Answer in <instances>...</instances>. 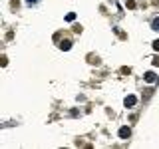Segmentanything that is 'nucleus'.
I'll return each mask as SVG.
<instances>
[{"label":"nucleus","mask_w":159,"mask_h":149,"mask_svg":"<svg viewBox=\"0 0 159 149\" xmlns=\"http://www.w3.org/2000/svg\"><path fill=\"white\" fill-rule=\"evenodd\" d=\"M123 103H125V107H133V105L137 103V97H135V95H127Z\"/></svg>","instance_id":"1"},{"label":"nucleus","mask_w":159,"mask_h":149,"mask_svg":"<svg viewBox=\"0 0 159 149\" xmlns=\"http://www.w3.org/2000/svg\"><path fill=\"white\" fill-rule=\"evenodd\" d=\"M143 80L147 81V84H155V81H157V76H155L153 72H147V74L143 76Z\"/></svg>","instance_id":"2"},{"label":"nucleus","mask_w":159,"mask_h":149,"mask_svg":"<svg viewBox=\"0 0 159 149\" xmlns=\"http://www.w3.org/2000/svg\"><path fill=\"white\" fill-rule=\"evenodd\" d=\"M129 135H131V129L129 127H121L119 129V137L121 139H129Z\"/></svg>","instance_id":"3"},{"label":"nucleus","mask_w":159,"mask_h":149,"mask_svg":"<svg viewBox=\"0 0 159 149\" xmlns=\"http://www.w3.org/2000/svg\"><path fill=\"white\" fill-rule=\"evenodd\" d=\"M60 48H62V50H70V48H72V42H70V40H62V42H60Z\"/></svg>","instance_id":"4"},{"label":"nucleus","mask_w":159,"mask_h":149,"mask_svg":"<svg viewBox=\"0 0 159 149\" xmlns=\"http://www.w3.org/2000/svg\"><path fill=\"white\" fill-rule=\"evenodd\" d=\"M151 28L159 32V16H157V18H153V22H151Z\"/></svg>","instance_id":"5"},{"label":"nucleus","mask_w":159,"mask_h":149,"mask_svg":"<svg viewBox=\"0 0 159 149\" xmlns=\"http://www.w3.org/2000/svg\"><path fill=\"white\" fill-rule=\"evenodd\" d=\"M125 6H127L129 10H133V8H135V2H133V0H127V2H125Z\"/></svg>","instance_id":"6"},{"label":"nucleus","mask_w":159,"mask_h":149,"mask_svg":"<svg viewBox=\"0 0 159 149\" xmlns=\"http://www.w3.org/2000/svg\"><path fill=\"white\" fill-rule=\"evenodd\" d=\"M66 20H68V22H74V20H76V14H74V12H70L68 16H66Z\"/></svg>","instance_id":"7"},{"label":"nucleus","mask_w":159,"mask_h":149,"mask_svg":"<svg viewBox=\"0 0 159 149\" xmlns=\"http://www.w3.org/2000/svg\"><path fill=\"white\" fill-rule=\"evenodd\" d=\"M153 50H155V52H159V40H155V42H153Z\"/></svg>","instance_id":"8"},{"label":"nucleus","mask_w":159,"mask_h":149,"mask_svg":"<svg viewBox=\"0 0 159 149\" xmlns=\"http://www.w3.org/2000/svg\"><path fill=\"white\" fill-rule=\"evenodd\" d=\"M153 66H159V58H153Z\"/></svg>","instance_id":"9"},{"label":"nucleus","mask_w":159,"mask_h":149,"mask_svg":"<svg viewBox=\"0 0 159 149\" xmlns=\"http://www.w3.org/2000/svg\"><path fill=\"white\" fill-rule=\"evenodd\" d=\"M26 2H28V4H36L38 0H26Z\"/></svg>","instance_id":"10"}]
</instances>
